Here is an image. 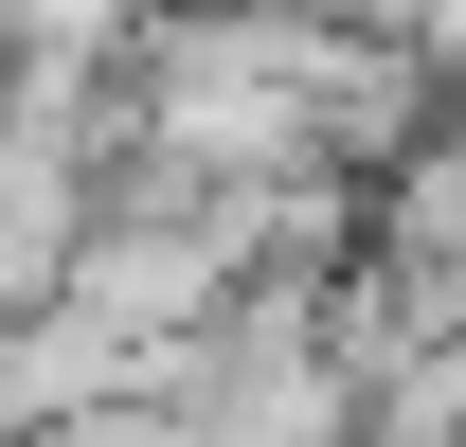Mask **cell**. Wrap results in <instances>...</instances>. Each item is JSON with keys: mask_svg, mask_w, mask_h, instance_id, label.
Returning <instances> with one entry per match:
<instances>
[{"mask_svg": "<svg viewBox=\"0 0 466 447\" xmlns=\"http://www.w3.org/2000/svg\"><path fill=\"white\" fill-rule=\"evenodd\" d=\"M341 447H466V340H412L395 376H359V430Z\"/></svg>", "mask_w": 466, "mask_h": 447, "instance_id": "obj_1", "label": "cell"}, {"mask_svg": "<svg viewBox=\"0 0 466 447\" xmlns=\"http://www.w3.org/2000/svg\"><path fill=\"white\" fill-rule=\"evenodd\" d=\"M449 125H466V90H449Z\"/></svg>", "mask_w": 466, "mask_h": 447, "instance_id": "obj_2", "label": "cell"}]
</instances>
